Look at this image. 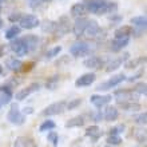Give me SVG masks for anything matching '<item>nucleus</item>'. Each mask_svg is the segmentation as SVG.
Wrapping results in <instances>:
<instances>
[{"mask_svg":"<svg viewBox=\"0 0 147 147\" xmlns=\"http://www.w3.org/2000/svg\"><path fill=\"white\" fill-rule=\"evenodd\" d=\"M26 118H27V116L20 111L18 105H12L9 111H8V114H7L8 122L12 124H15V126H22V124H24L26 123Z\"/></svg>","mask_w":147,"mask_h":147,"instance_id":"1","label":"nucleus"},{"mask_svg":"<svg viewBox=\"0 0 147 147\" xmlns=\"http://www.w3.org/2000/svg\"><path fill=\"white\" fill-rule=\"evenodd\" d=\"M87 11L95 15H105L109 12V3L106 0H90L87 3Z\"/></svg>","mask_w":147,"mask_h":147,"instance_id":"2","label":"nucleus"},{"mask_svg":"<svg viewBox=\"0 0 147 147\" xmlns=\"http://www.w3.org/2000/svg\"><path fill=\"white\" fill-rule=\"evenodd\" d=\"M66 106H67V102L66 100H59V102H55L52 105L47 106L46 109L42 111V115L43 116H54V115H60L63 112L66 111Z\"/></svg>","mask_w":147,"mask_h":147,"instance_id":"3","label":"nucleus"},{"mask_svg":"<svg viewBox=\"0 0 147 147\" xmlns=\"http://www.w3.org/2000/svg\"><path fill=\"white\" fill-rule=\"evenodd\" d=\"M114 96L116 99V103H124V102H136L138 99V94L134 91H130V90H118L115 91Z\"/></svg>","mask_w":147,"mask_h":147,"instance_id":"4","label":"nucleus"},{"mask_svg":"<svg viewBox=\"0 0 147 147\" xmlns=\"http://www.w3.org/2000/svg\"><path fill=\"white\" fill-rule=\"evenodd\" d=\"M126 80V76L123 74H119V75H115V76H111V79H109L107 82H103L102 84H99L96 87L98 91H107V90L112 88V87H116L119 86L122 82Z\"/></svg>","mask_w":147,"mask_h":147,"instance_id":"5","label":"nucleus"},{"mask_svg":"<svg viewBox=\"0 0 147 147\" xmlns=\"http://www.w3.org/2000/svg\"><path fill=\"white\" fill-rule=\"evenodd\" d=\"M90 51V46L84 42H76L74 43L70 48V54L75 58H80V56H84V55L88 54Z\"/></svg>","mask_w":147,"mask_h":147,"instance_id":"6","label":"nucleus"},{"mask_svg":"<svg viewBox=\"0 0 147 147\" xmlns=\"http://www.w3.org/2000/svg\"><path fill=\"white\" fill-rule=\"evenodd\" d=\"M19 23H20V27L24 28V30H32V28L38 27L40 24V22H39V19L35 15L28 13V15H22Z\"/></svg>","mask_w":147,"mask_h":147,"instance_id":"7","label":"nucleus"},{"mask_svg":"<svg viewBox=\"0 0 147 147\" xmlns=\"http://www.w3.org/2000/svg\"><path fill=\"white\" fill-rule=\"evenodd\" d=\"M39 88H40V84H39V83H32V84H30L28 87H26V88L20 90V91L16 92V95H15L16 100H24L26 98H28L34 92L39 91Z\"/></svg>","mask_w":147,"mask_h":147,"instance_id":"8","label":"nucleus"},{"mask_svg":"<svg viewBox=\"0 0 147 147\" xmlns=\"http://www.w3.org/2000/svg\"><path fill=\"white\" fill-rule=\"evenodd\" d=\"M11 50L15 52L18 56H24V55H27L30 52L28 50V46L26 44L23 39H18V40H13L11 43Z\"/></svg>","mask_w":147,"mask_h":147,"instance_id":"9","label":"nucleus"},{"mask_svg":"<svg viewBox=\"0 0 147 147\" xmlns=\"http://www.w3.org/2000/svg\"><path fill=\"white\" fill-rule=\"evenodd\" d=\"M96 79V75L94 72H90V74H83L82 76H79L75 80V86L76 87H87V86L92 84L94 82Z\"/></svg>","mask_w":147,"mask_h":147,"instance_id":"10","label":"nucleus"},{"mask_svg":"<svg viewBox=\"0 0 147 147\" xmlns=\"http://www.w3.org/2000/svg\"><path fill=\"white\" fill-rule=\"evenodd\" d=\"M111 95H91V103H92L96 109H100L103 106H107L111 102Z\"/></svg>","mask_w":147,"mask_h":147,"instance_id":"11","label":"nucleus"},{"mask_svg":"<svg viewBox=\"0 0 147 147\" xmlns=\"http://www.w3.org/2000/svg\"><path fill=\"white\" fill-rule=\"evenodd\" d=\"M128 58H130V54H123V56L111 60V62L107 64V67H106V71H107V72H114V71H116L122 64H124V62H126Z\"/></svg>","mask_w":147,"mask_h":147,"instance_id":"12","label":"nucleus"},{"mask_svg":"<svg viewBox=\"0 0 147 147\" xmlns=\"http://www.w3.org/2000/svg\"><path fill=\"white\" fill-rule=\"evenodd\" d=\"M87 23H88V19H86V18H83V16L76 18V22L74 23V27H72V31H74V34H75V36H82L83 35Z\"/></svg>","mask_w":147,"mask_h":147,"instance_id":"13","label":"nucleus"},{"mask_svg":"<svg viewBox=\"0 0 147 147\" xmlns=\"http://www.w3.org/2000/svg\"><path fill=\"white\" fill-rule=\"evenodd\" d=\"M100 31V28H99V24L95 22V20H88V23L86 26V30L83 34L88 36V38H94V36H96Z\"/></svg>","mask_w":147,"mask_h":147,"instance_id":"14","label":"nucleus"},{"mask_svg":"<svg viewBox=\"0 0 147 147\" xmlns=\"http://www.w3.org/2000/svg\"><path fill=\"white\" fill-rule=\"evenodd\" d=\"M86 12H87V3H84V1L74 4L71 7V15L74 18H80V16L84 15Z\"/></svg>","mask_w":147,"mask_h":147,"instance_id":"15","label":"nucleus"},{"mask_svg":"<svg viewBox=\"0 0 147 147\" xmlns=\"http://www.w3.org/2000/svg\"><path fill=\"white\" fill-rule=\"evenodd\" d=\"M128 43H130V38H115L111 42V50L114 52H118L122 48H124Z\"/></svg>","mask_w":147,"mask_h":147,"instance_id":"16","label":"nucleus"},{"mask_svg":"<svg viewBox=\"0 0 147 147\" xmlns=\"http://www.w3.org/2000/svg\"><path fill=\"white\" fill-rule=\"evenodd\" d=\"M56 31H59L62 35L67 34V32L70 31V20L67 16H62L59 22L56 23Z\"/></svg>","mask_w":147,"mask_h":147,"instance_id":"17","label":"nucleus"},{"mask_svg":"<svg viewBox=\"0 0 147 147\" xmlns=\"http://www.w3.org/2000/svg\"><path fill=\"white\" fill-rule=\"evenodd\" d=\"M102 64H103V59L98 58V56H90L88 59L84 60V67H87V68L98 70V68L102 67Z\"/></svg>","mask_w":147,"mask_h":147,"instance_id":"18","label":"nucleus"},{"mask_svg":"<svg viewBox=\"0 0 147 147\" xmlns=\"http://www.w3.org/2000/svg\"><path fill=\"white\" fill-rule=\"evenodd\" d=\"M103 116H105V119L109 120V122H115V120L119 118V111H118V109L114 107V106H109V107L106 109Z\"/></svg>","mask_w":147,"mask_h":147,"instance_id":"19","label":"nucleus"},{"mask_svg":"<svg viewBox=\"0 0 147 147\" xmlns=\"http://www.w3.org/2000/svg\"><path fill=\"white\" fill-rule=\"evenodd\" d=\"M102 134H103V132H102L100 127H98V126H90V127H87V130H86V136H90L94 142L99 139L102 136Z\"/></svg>","mask_w":147,"mask_h":147,"instance_id":"20","label":"nucleus"},{"mask_svg":"<svg viewBox=\"0 0 147 147\" xmlns=\"http://www.w3.org/2000/svg\"><path fill=\"white\" fill-rule=\"evenodd\" d=\"M11 98H12V92H11V88L8 86H4L3 87V91H1V95H0V109L5 106L7 103L11 102Z\"/></svg>","mask_w":147,"mask_h":147,"instance_id":"21","label":"nucleus"},{"mask_svg":"<svg viewBox=\"0 0 147 147\" xmlns=\"http://www.w3.org/2000/svg\"><path fill=\"white\" fill-rule=\"evenodd\" d=\"M118 106H120L124 111H138L142 109V106L138 102H124V103H118Z\"/></svg>","mask_w":147,"mask_h":147,"instance_id":"22","label":"nucleus"},{"mask_svg":"<svg viewBox=\"0 0 147 147\" xmlns=\"http://www.w3.org/2000/svg\"><path fill=\"white\" fill-rule=\"evenodd\" d=\"M8 68L13 72H19L24 68V63L20 62L19 59H9L8 60Z\"/></svg>","mask_w":147,"mask_h":147,"instance_id":"23","label":"nucleus"},{"mask_svg":"<svg viewBox=\"0 0 147 147\" xmlns=\"http://www.w3.org/2000/svg\"><path fill=\"white\" fill-rule=\"evenodd\" d=\"M132 34V28L130 26H122L115 31V38H130Z\"/></svg>","mask_w":147,"mask_h":147,"instance_id":"24","label":"nucleus"},{"mask_svg":"<svg viewBox=\"0 0 147 147\" xmlns=\"http://www.w3.org/2000/svg\"><path fill=\"white\" fill-rule=\"evenodd\" d=\"M84 118L83 116H75L72 119H70L68 122L66 123V127L67 128H74V127H82L84 126Z\"/></svg>","mask_w":147,"mask_h":147,"instance_id":"25","label":"nucleus"},{"mask_svg":"<svg viewBox=\"0 0 147 147\" xmlns=\"http://www.w3.org/2000/svg\"><path fill=\"white\" fill-rule=\"evenodd\" d=\"M32 140L26 138V136H18L13 142V146L12 147H31L32 146Z\"/></svg>","mask_w":147,"mask_h":147,"instance_id":"26","label":"nucleus"},{"mask_svg":"<svg viewBox=\"0 0 147 147\" xmlns=\"http://www.w3.org/2000/svg\"><path fill=\"white\" fill-rule=\"evenodd\" d=\"M23 40L26 42V44L28 46V50H30V51L35 50L36 47H38V42H39V39L36 38L35 35H27V36H24Z\"/></svg>","mask_w":147,"mask_h":147,"instance_id":"27","label":"nucleus"},{"mask_svg":"<svg viewBox=\"0 0 147 147\" xmlns=\"http://www.w3.org/2000/svg\"><path fill=\"white\" fill-rule=\"evenodd\" d=\"M131 23H132V26H136L138 28H144L146 30L147 19H146V16H136V18H132L131 19Z\"/></svg>","mask_w":147,"mask_h":147,"instance_id":"28","label":"nucleus"},{"mask_svg":"<svg viewBox=\"0 0 147 147\" xmlns=\"http://www.w3.org/2000/svg\"><path fill=\"white\" fill-rule=\"evenodd\" d=\"M20 34V27H18V26H12V27H9L5 31V38L8 39V40H12V39H15L16 36Z\"/></svg>","mask_w":147,"mask_h":147,"instance_id":"29","label":"nucleus"},{"mask_svg":"<svg viewBox=\"0 0 147 147\" xmlns=\"http://www.w3.org/2000/svg\"><path fill=\"white\" fill-rule=\"evenodd\" d=\"M58 83H59V76L58 75H54V76H51V78L47 79L46 87L48 90H51V91H54V90L58 87Z\"/></svg>","mask_w":147,"mask_h":147,"instance_id":"30","label":"nucleus"},{"mask_svg":"<svg viewBox=\"0 0 147 147\" xmlns=\"http://www.w3.org/2000/svg\"><path fill=\"white\" fill-rule=\"evenodd\" d=\"M55 126H56V124H55L54 120L47 119V120H44V122L40 124V127H39V131H40V132H44V131H47V130L50 131V130H54Z\"/></svg>","mask_w":147,"mask_h":147,"instance_id":"31","label":"nucleus"},{"mask_svg":"<svg viewBox=\"0 0 147 147\" xmlns=\"http://www.w3.org/2000/svg\"><path fill=\"white\" fill-rule=\"evenodd\" d=\"M144 63H146V56H142V58H138L135 60H131V62H128L126 64V68H135L140 64V66H143Z\"/></svg>","mask_w":147,"mask_h":147,"instance_id":"32","label":"nucleus"},{"mask_svg":"<svg viewBox=\"0 0 147 147\" xmlns=\"http://www.w3.org/2000/svg\"><path fill=\"white\" fill-rule=\"evenodd\" d=\"M42 30L43 31H47V32H55L56 31V23L55 22H44V23L42 24Z\"/></svg>","mask_w":147,"mask_h":147,"instance_id":"33","label":"nucleus"},{"mask_svg":"<svg viewBox=\"0 0 147 147\" xmlns=\"http://www.w3.org/2000/svg\"><path fill=\"white\" fill-rule=\"evenodd\" d=\"M134 91H135L138 95H146L147 94V84L144 82H140L134 87Z\"/></svg>","mask_w":147,"mask_h":147,"instance_id":"34","label":"nucleus"},{"mask_svg":"<svg viewBox=\"0 0 147 147\" xmlns=\"http://www.w3.org/2000/svg\"><path fill=\"white\" fill-rule=\"evenodd\" d=\"M47 139L50 140L51 143H52V146H58V143H59V135H58V132H55V131H52V130H50V132L47 134Z\"/></svg>","mask_w":147,"mask_h":147,"instance_id":"35","label":"nucleus"},{"mask_svg":"<svg viewBox=\"0 0 147 147\" xmlns=\"http://www.w3.org/2000/svg\"><path fill=\"white\" fill-rule=\"evenodd\" d=\"M60 51H62V47L60 46H56V47H54V48H51L50 51H47L46 59H52V58H55V56H58V55L60 54Z\"/></svg>","mask_w":147,"mask_h":147,"instance_id":"36","label":"nucleus"},{"mask_svg":"<svg viewBox=\"0 0 147 147\" xmlns=\"http://www.w3.org/2000/svg\"><path fill=\"white\" fill-rule=\"evenodd\" d=\"M122 142H123V140H122L120 135H110L109 138H107V143L111 144V146H118V144H120Z\"/></svg>","mask_w":147,"mask_h":147,"instance_id":"37","label":"nucleus"},{"mask_svg":"<svg viewBox=\"0 0 147 147\" xmlns=\"http://www.w3.org/2000/svg\"><path fill=\"white\" fill-rule=\"evenodd\" d=\"M124 128H126L124 124H118L115 127L110 128V135H119V134H122L124 131Z\"/></svg>","mask_w":147,"mask_h":147,"instance_id":"38","label":"nucleus"},{"mask_svg":"<svg viewBox=\"0 0 147 147\" xmlns=\"http://www.w3.org/2000/svg\"><path fill=\"white\" fill-rule=\"evenodd\" d=\"M82 105V99H74V100H70L66 106V110H75L76 107Z\"/></svg>","mask_w":147,"mask_h":147,"instance_id":"39","label":"nucleus"},{"mask_svg":"<svg viewBox=\"0 0 147 147\" xmlns=\"http://www.w3.org/2000/svg\"><path fill=\"white\" fill-rule=\"evenodd\" d=\"M135 122L138 124H140V126H144V124L147 123V112H142V114H139V115L135 118Z\"/></svg>","mask_w":147,"mask_h":147,"instance_id":"40","label":"nucleus"},{"mask_svg":"<svg viewBox=\"0 0 147 147\" xmlns=\"http://www.w3.org/2000/svg\"><path fill=\"white\" fill-rule=\"evenodd\" d=\"M20 18H22V13H20V12H13V13H11V15L8 16L9 22H12V23H18L20 20Z\"/></svg>","mask_w":147,"mask_h":147,"instance_id":"41","label":"nucleus"},{"mask_svg":"<svg viewBox=\"0 0 147 147\" xmlns=\"http://www.w3.org/2000/svg\"><path fill=\"white\" fill-rule=\"evenodd\" d=\"M90 116H91V119L94 122H100L102 120V112L100 111H95V112H90Z\"/></svg>","mask_w":147,"mask_h":147,"instance_id":"42","label":"nucleus"},{"mask_svg":"<svg viewBox=\"0 0 147 147\" xmlns=\"http://www.w3.org/2000/svg\"><path fill=\"white\" fill-rule=\"evenodd\" d=\"M136 139H138V142H140V143H144V142H146V131H144V130L138 131V134H136Z\"/></svg>","mask_w":147,"mask_h":147,"instance_id":"43","label":"nucleus"},{"mask_svg":"<svg viewBox=\"0 0 147 147\" xmlns=\"http://www.w3.org/2000/svg\"><path fill=\"white\" fill-rule=\"evenodd\" d=\"M142 75H143V70H139V72H136L135 75H132L131 78H128L127 80L128 82H132V80H136V79H139L140 76H142Z\"/></svg>","mask_w":147,"mask_h":147,"instance_id":"44","label":"nucleus"},{"mask_svg":"<svg viewBox=\"0 0 147 147\" xmlns=\"http://www.w3.org/2000/svg\"><path fill=\"white\" fill-rule=\"evenodd\" d=\"M22 112H23L24 115L27 116V115H30V114H34V109H32V107H24Z\"/></svg>","mask_w":147,"mask_h":147,"instance_id":"45","label":"nucleus"},{"mask_svg":"<svg viewBox=\"0 0 147 147\" xmlns=\"http://www.w3.org/2000/svg\"><path fill=\"white\" fill-rule=\"evenodd\" d=\"M111 22H120V20H122V18H120V16H115V18H111Z\"/></svg>","mask_w":147,"mask_h":147,"instance_id":"46","label":"nucleus"},{"mask_svg":"<svg viewBox=\"0 0 147 147\" xmlns=\"http://www.w3.org/2000/svg\"><path fill=\"white\" fill-rule=\"evenodd\" d=\"M1 26H3V20H1V18H0V28H1Z\"/></svg>","mask_w":147,"mask_h":147,"instance_id":"47","label":"nucleus"},{"mask_svg":"<svg viewBox=\"0 0 147 147\" xmlns=\"http://www.w3.org/2000/svg\"><path fill=\"white\" fill-rule=\"evenodd\" d=\"M1 72H3V67L0 66V74H1Z\"/></svg>","mask_w":147,"mask_h":147,"instance_id":"48","label":"nucleus"},{"mask_svg":"<svg viewBox=\"0 0 147 147\" xmlns=\"http://www.w3.org/2000/svg\"><path fill=\"white\" fill-rule=\"evenodd\" d=\"M103 147H112L111 144H107V146H103Z\"/></svg>","mask_w":147,"mask_h":147,"instance_id":"49","label":"nucleus"},{"mask_svg":"<svg viewBox=\"0 0 147 147\" xmlns=\"http://www.w3.org/2000/svg\"><path fill=\"white\" fill-rule=\"evenodd\" d=\"M1 91H3V87H0V94H1Z\"/></svg>","mask_w":147,"mask_h":147,"instance_id":"50","label":"nucleus"},{"mask_svg":"<svg viewBox=\"0 0 147 147\" xmlns=\"http://www.w3.org/2000/svg\"><path fill=\"white\" fill-rule=\"evenodd\" d=\"M3 1H5V0H0V3H3Z\"/></svg>","mask_w":147,"mask_h":147,"instance_id":"51","label":"nucleus"}]
</instances>
